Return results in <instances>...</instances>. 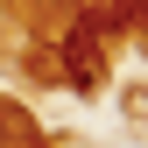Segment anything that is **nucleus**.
I'll use <instances>...</instances> for the list:
<instances>
[{
	"label": "nucleus",
	"instance_id": "f257e3e1",
	"mask_svg": "<svg viewBox=\"0 0 148 148\" xmlns=\"http://www.w3.org/2000/svg\"><path fill=\"white\" fill-rule=\"evenodd\" d=\"M64 71H71V78H78V85H99V42H92V28H71L64 35Z\"/></svg>",
	"mask_w": 148,
	"mask_h": 148
}]
</instances>
